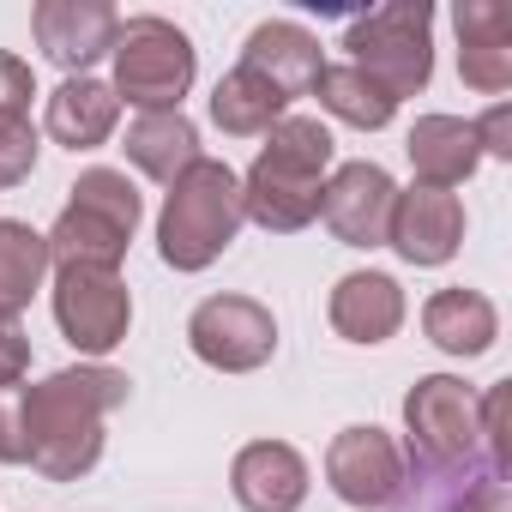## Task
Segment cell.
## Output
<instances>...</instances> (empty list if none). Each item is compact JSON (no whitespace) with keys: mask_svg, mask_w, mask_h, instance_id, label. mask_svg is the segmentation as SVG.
<instances>
[{"mask_svg":"<svg viewBox=\"0 0 512 512\" xmlns=\"http://www.w3.org/2000/svg\"><path fill=\"white\" fill-rule=\"evenodd\" d=\"M127 374L115 368H61L25 392V458L49 482H79L103 458V416L127 404Z\"/></svg>","mask_w":512,"mask_h":512,"instance_id":"1","label":"cell"},{"mask_svg":"<svg viewBox=\"0 0 512 512\" xmlns=\"http://www.w3.org/2000/svg\"><path fill=\"white\" fill-rule=\"evenodd\" d=\"M326 169H332V133L320 115H284L266 133V151L253 157L247 181H241V217H253L272 235H296L320 217V193H326Z\"/></svg>","mask_w":512,"mask_h":512,"instance_id":"2","label":"cell"},{"mask_svg":"<svg viewBox=\"0 0 512 512\" xmlns=\"http://www.w3.org/2000/svg\"><path fill=\"white\" fill-rule=\"evenodd\" d=\"M241 181L229 163L199 157L187 175L169 181L163 217H157V253L175 272H205L217 253L241 235Z\"/></svg>","mask_w":512,"mask_h":512,"instance_id":"3","label":"cell"},{"mask_svg":"<svg viewBox=\"0 0 512 512\" xmlns=\"http://www.w3.org/2000/svg\"><path fill=\"white\" fill-rule=\"evenodd\" d=\"M139 229V193L121 169H85L73 181L67 211L55 217L49 241V260L55 266H121V253Z\"/></svg>","mask_w":512,"mask_h":512,"instance_id":"4","label":"cell"},{"mask_svg":"<svg viewBox=\"0 0 512 512\" xmlns=\"http://www.w3.org/2000/svg\"><path fill=\"white\" fill-rule=\"evenodd\" d=\"M404 428H410V464L428 482L470 476L482 458V398L452 374H428L410 386Z\"/></svg>","mask_w":512,"mask_h":512,"instance_id":"5","label":"cell"},{"mask_svg":"<svg viewBox=\"0 0 512 512\" xmlns=\"http://www.w3.org/2000/svg\"><path fill=\"white\" fill-rule=\"evenodd\" d=\"M344 49L356 55L350 67H362L392 103L416 97L434 73V13H428V0H392V7L356 19L344 31Z\"/></svg>","mask_w":512,"mask_h":512,"instance_id":"6","label":"cell"},{"mask_svg":"<svg viewBox=\"0 0 512 512\" xmlns=\"http://www.w3.org/2000/svg\"><path fill=\"white\" fill-rule=\"evenodd\" d=\"M115 97H127L133 109L157 115V109H181L187 85H193V43L181 25L157 19V13H139V19H121L115 31Z\"/></svg>","mask_w":512,"mask_h":512,"instance_id":"7","label":"cell"},{"mask_svg":"<svg viewBox=\"0 0 512 512\" xmlns=\"http://www.w3.org/2000/svg\"><path fill=\"white\" fill-rule=\"evenodd\" d=\"M326 482H332L338 500L356 506V512H398L416 476H410L404 446H398L386 428L356 422V428H344V434L326 446Z\"/></svg>","mask_w":512,"mask_h":512,"instance_id":"8","label":"cell"},{"mask_svg":"<svg viewBox=\"0 0 512 512\" xmlns=\"http://www.w3.org/2000/svg\"><path fill=\"white\" fill-rule=\"evenodd\" d=\"M55 326L67 332L73 350L109 356L133 326V296H127L121 272H109V266H61L55 272Z\"/></svg>","mask_w":512,"mask_h":512,"instance_id":"9","label":"cell"},{"mask_svg":"<svg viewBox=\"0 0 512 512\" xmlns=\"http://www.w3.org/2000/svg\"><path fill=\"white\" fill-rule=\"evenodd\" d=\"M187 344L217 374H253V368H266L272 350H278V320L253 296H211V302L193 308Z\"/></svg>","mask_w":512,"mask_h":512,"instance_id":"10","label":"cell"},{"mask_svg":"<svg viewBox=\"0 0 512 512\" xmlns=\"http://www.w3.org/2000/svg\"><path fill=\"white\" fill-rule=\"evenodd\" d=\"M392 205H398V181L380 163H344L320 193V217L344 247H386Z\"/></svg>","mask_w":512,"mask_h":512,"instance_id":"11","label":"cell"},{"mask_svg":"<svg viewBox=\"0 0 512 512\" xmlns=\"http://www.w3.org/2000/svg\"><path fill=\"white\" fill-rule=\"evenodd\" d=\"M31 31H37V49H43L55 67L85 73L91 61H103V55L115 49L121 13L109 7V0H37Z\"/></svg>","mask_w":512,"mask_h":512,"instance_id":"12","label":"cell"},{"mask_svg":"<svg viewBox=\"0 0 512 512\" xmlns=\"http://www.w3.org/2000/svg\"><path fill=\"white\" fill-rule=\"evenodd\" d=\"M464 241V205L458 193H440V187H410L398 193L392 205V235L386 247H398V260L410 266H446Z\"/></svg>","mask_w":512,"mask_h":512,"instance_id":"13","label":"cell"},{"mask_svg":"<svg viewBox=\"0 0 512 512\" xmlns=\"http://www.w3.org/2000/svg\"><path fill=\"white\" fill-rule=\"evenodd\" d=\"M458 25V73L470 91L500 97L512 85V7L506 0H464L452 13Z\"/></svg>","mask_w":512,"mask_h":512,"instance_id":"14","label":"cell"},{"mask_svg":"<svg viewBox=\"0 0 512 512\" xmlns=\"http://www.w3.org/2000/svg\"><path fill=\"white\" fill-rule=\"evenodd\" d=\"M229 488H235V506L247 512H296L308 500V464L284 440H253L235 452Z\"/></svg>","mask_w":512,"mask_h":512,"instance_id":"15","label":"cell"},{"mask_svg":"<svg viewBox=\"0 0 512 512\" xmlns=\"http://www.w3.org/2000/svg\"><path fill=\"white\" fill-rule=\"evenodd\" d=\"M404 151H410L416 187H440V193H452L458 181H470V175H476V163H482L476 127H470V121H458V115H422V121L410 127Z\"/></svg>","mask_w":512,"mask_h":512,"instance_id":"16","label":"cell"},{"mask_svg":"<svg viewBox=\"0 0 512 512\" xmlns=\"http://www.w3.org/2000/svg\"><path fill=\"white\" fill-rule=\"evenodd\" d=\"M332 332L350 344H386L404 326V290L386 272H350L332 290Z\"/></svg>","mask_w":512,"mask_h":512,"instance_id":"17","label":"cell"},{"mask_svg":"<svg viewBox=\"0 0 512 512\" xmlns=\"http://www.w3.org/2000/svg\"><path fill=\"white\" fill-rule=\"evenodd\" d=\"M241 67H253L266 85H278L284 97H302V91H314V79H320V37L314 31H302V25H290V19H272V25H260L247 37V49H241Z\"/></svg>","mask_w":512,"mask_h":512,"instance_id":"18","label":"cell"},{"mask_svg":"<svg viewBox=\"0 0 512 512\" xmlns=\"http://www.w3.org/2000/svg\"><path fill=\"white\" fill-rule=\"evenodd\" d=\"M115 115H121V97H115L103 79L73 73V79L49 97L43 127H49V139L67 145V151H97V145L115 133Z\"/></svg>","mask_w":512,"mask_h":512,"instance_id":"19","label":"cell"},{"mask_svg":"<svg viewBox=\"0 0 512 512\" xmlns=\"http://www.w3.org/2000/svg\"><path fill=\"white\" fill-rule=\"evenodd\" d=\"M422 332L446 350V356H488L494 350V338H500V314H494V302L482 296V290H440V296H428V308H422Z\"/></svg>","mask_w":512,"mask_h":512,"instance_id":"20","label":"cell"},{"mask_svg":"<svg viewBox=\"0 0 512 512\" xmlns=\"http://www.w3.org/2000/svg\"><path fill=\"white\" fill-rule=\"evenodd\" d=\"M127 163L151 181H175L199 163V127L181 115V109H157V115H139L127 127Z\"/></svg>","mask_w":512,"mask_h":512,"instance_id":"21","label":"cell"},{"mask_svg":"<svg viewBox=\"0 0 512 512\" xmlns=\"http://www.w3.org/2000/svg\"><path fill=\"white\" fill-rule=\"evenodd\" d=\"M284 109H290V97L278 91V85H266L253 67H229L223 79H217V91H211V121L223 127V133H235V139H253V133H272L278 121H284Z\"/></svg>","mask_w":512,"mask_h":512,"instance_id":"22","label":"cell"},{"mask_svg":"<svg viewBox=\"0 0 512 512\" xmlns=\"http://www.w3.org/2000/svg\"><path fill=\"white\" fill-rule=\"evenodd\" d=\"M49 266V241L19 217H0V314H19L43 290Z\"/></svg>","mask_w":512,"mask_h":512,"instance_id":"23","label":"cell"},{"mask_svg":"<svg viewBox=\"0 0 512 512\" xmlns=\"http://www.w3.org/2000/svg\"><path fill=\"white\" fill-rule=\"evenodd\" d=\"M314 91H320V109H326V115H338V121L362 127V133H380V127L398 115V103H392V97H386L362 67H320Z\"/></svg>","mask_w":512,"mask_h":512,"instance_id":"24","label":"cell"},{"mask_svg":"<svg viewBox=\"0 0 512 512\" xmlns=\"http://www.w3.org/2000/svg\"><path fill=\"white\" fill-rule=\"evenodd\" d=\"M37 169V127L31 115H0V187H19Z\"/></svg>","mask_w":512,"mask_h":512,"instance_id":"25","label":"cell"},{"mask_svg":"<svg viewBox=\"0 0 512 512\" xmlns=\"http://www.w3.org/2000/svg\"><path fill=\"white\" fill-rule=\"evenodd\" d=\"M506 404H512V386H488V398H482V452H488V470H494V476H506V470H512Z\"/></svg>","mask_w":512,"mask_h":512,"instance_id":"26","label":"cell"},{"mask_svg":"<svg viewBox=\"0 0 512 512\" xmlns=\"http://www.w3.org/2000/svg\"><path fill=\"white\" fill-rule=\"evenodd\" d=\"M0 464H25V392L0 386Z\"/></svg>","mask_w":512,"mask_h":512,"instance_id":"27","label":"cell"},{"mask_svg":"<svg viewBox=\"0 0 512 512\" xmlns=\"http://www.w3.org/2000/svg\"><path fill=\"white\" fill-rule=\"evenodd\" d=\"M31 368V332L19 326V314H0V386H19Z\"/></svg>","mask_w":512,"mask_h":512,"instance_id":"28","label":"cell"},{"mask_svg":"<svg viewBox=\"0 0 512 512\" xmlns=\"http://www.w3.org/2000/svg\"><path fill=\"white\" fill-rule=\"evenodd\" d=\"M31 97H37L31 67H25L19 55L0 49V115H25V109H31Z\"/></svg>","mask_w":512,"mask_h":512,"instance_id":"29","label":"cell"},{"mask_svg":"<svg viewBox=\"0 0 512 512\" xmlns=\"http://www.w3.org/2000/svg\"><path fill=\"white\" fill-rule=\"evenodd\" d=\"M476 127V145L488 151V157H512V109L506 103H494L482 121H470Z\"/></svg>","mask_w":512,"mask_h":512,"instance_id":"30","label":"cell"}]
</instances>
